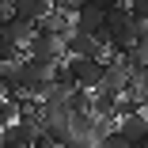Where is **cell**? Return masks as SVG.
<instances>
[{
	"mask_svg": "<svg viewBox=\"0 0 148 148\" xmlns=\"http://www.w3.org/2000/svg\"><path fill=\"white\" fill-rule=\"evenodd\" d=\"M12 84L27 99H46V91L53 87V69L34 61V57H23L19 65H12Z\"/></svg>",
	"mask_w": 148,
	"mask_h": 148,
	"instance_id": "1",
	"label": "cell"
},
{
	"mask_svg": "<svg viewBox=\"0 0 148 148\" xmlns=\"http://www.w3.org/2000/svg\"><path fill=\"white\" fill-rule=\"evenodd\" d=\"M65 65L76 76V84L87 87V91H99L106 80V61H99V57H65Z\"/></svg>",
	"mask_w": 148,
	"mask_h": 148,
	"instance_id": "2",
	"label": "cell"
},
{
	"mask_svg": "<svg viewBox=\"0 0 148 148\" xmlns=\"http://www.w3.org/2000/svg\"><path fill=\"white\" fill-rule=\"evenodd\" d=\"M106 4L103 0H80V8H76V31H84V34H103L106 31Z\"/></svg>",
	"mask_w": 148,
	"mask_h": 148,
	"instance_id": "3",
	"label": "cell"
},
{
	"mask_svg": "<svg viewBox=\"0 0 148 148\" xmlns=\"http://www.w3.org/2000/svg\"><path fill=\"white\" fill-rule=\"evenodd\" d=\"M103 91H110V95H118V99L133 91V69H129V61H125V57H114V61H106Z\"/></svg>",
	"mask_w": 148,
	"mask_h": 148,
	"instance_id": "4",
	"label": "cell"
},
{
	"mask_svg": "<svg viewBox=\"0 0 148 148\" xmlns=\"http://www.w3.org/2000/svg\"><path fill=\"white\" fill-rule=\"evenodd\" d=\"M103 49L106 46L95 34H84V31H72L65 38V57H99V61H103Z\"/></svg>",
	"mask_w": 148,
	"mask_h": 148,
	"instance_id": "5",
	"label": "cell"
},
{
	"mask_svg": "<svg viewBox=\"0 0 148 148\" xmlns=\"http://www.w3.org/2000/svg\"><path fill=\"white\" fill-rule=\"evenodd\" d=\"M118 133H122L133 148H144L148 144V110L129 114V118H118Z\"/></svg>",
	"mask_w": 148,
	"mask_h": 148,
	"instance_id": "6",
	"label": "cell"
},
{
	"mask_svg": "<svg viewBox=\"0 0 148 148\" xmlns=\"http://www.w3.org/2000/svg\"><path fill=\"white\" fill-rule=\"evenodd\" d=\"M38 34V23H27V19H19V15H12L8 23H4V38L12 42V46H19V49H27V42H31Z\"/></svg>",
	"mask_w": 148,
	"mask_h": 148,
	"instance_id": "7",
	"label": "cell"
},
{
	"mask_svg": "<svg viewBox=\"0 0 148 148\" xmlns=\"http://www.w3.org/2000/svg\"><path fill=\"white\" fill-rule=\"evenodd\" d=\"M53 12V0H15V15L27 23H42Z\"/></svg>",
	"mask_w": 148,
	"mask_h": 148,
	"instance_id": "8",
	"label": "cell"
},
{
	"mask_svg": "<svg viewBox=\"0 0 148 148\" xmlns=\"http://www.w3.org/2000/svg\"><path fill=\"white\" fill-rule=\"evenodd\" d=\"M95 114V91H87V87H76L69 95V114Z\"/></svg>",
	"mask_w": 148,
	"mask_h": 148,
	"instance_id": "9",
	"label": "cell"
},
{
	"mask_svg": "<svg viewBox=\"0 0 148 148\" xmlns=\"http://www.w3.org/2000/svg\"><path fill=\"white\" fill-rule=\"evenodd\" d=\"M122 57L129 61V69H133V72H137V69H148V34H144V38H137Z\"/></svg>",
	"mask_w": 148,
	"mask_h": 148,
	"instance_id": "10",
	"label": "cell"
},
{
	"mask_svg": "<svg viewBox=\"0 0 148 148\" xmlns=\"http://www.w3.org/2000/svg\"><path fill=\"white\" fill-rule=\"evenodd\" d=\"M19 103H23V99H0V133L19 122V110H23Z\"/></svg>",
	"mask_w": 148,
	"mask_h": 148,
	"instance_id": "11",
	"label": "cell"
},
{
	"mask_svg": "<svg viewBox=\"0 0 148 148\" xmlns=\"http://www.w3.org/2000/svg\"><path fill=\"white\" fill-rule=\"evenodd\" d=\"M99 148H133V144H129V140H125L122 133H118V129H114V133H106V137L99 140Z\"/></svg>",
	"mask_w": 148,
	"mask_h": 148,
	"instance_id": "12",
	"label": "cell"
},
{
	"mask_svg": "<svg viewBox=\"0 0 148 148\" xmlns=\"http://www.w3.org/2000/svg\"><path fill=\"white\" fill-rule=\"evenodd\" d=\"M129 12L137 23H148V0H129Z\"/></svg>",
	"mask_w": 148,
	"mask_h": 148,
	"instance_id": "13",
	"label": "cell"
},
{
	"mask_svg": "<svg viewBox=\"0 0 148 148\" xmlns=\"http://www.w3.org/2000/svg\"><path fill=\"white\" fill-rule=\"evenodd\" d=\"M61 148H99V140L95 137H69Z\"/></svg>",
	"mask_w": 148,
	"mask_h": 148,
	"instance_id": "14",
	"label": "cell"
}]
</instances>
